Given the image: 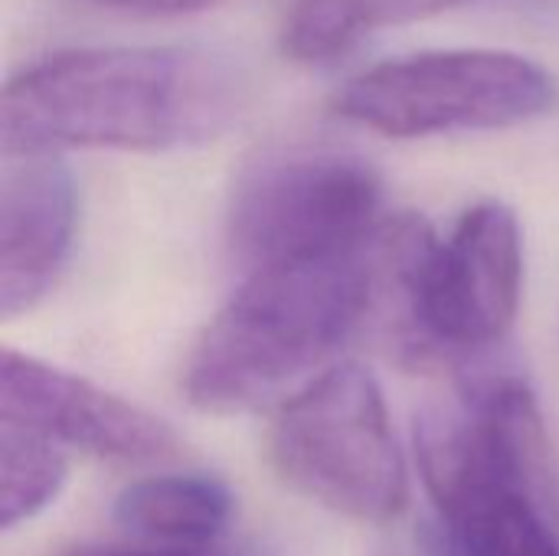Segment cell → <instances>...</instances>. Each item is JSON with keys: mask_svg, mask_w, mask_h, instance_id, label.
Instances as JSON below:
<instances>
[{"mask_svg": "<svg viewBox=\"0 0 559 556\" xmlns=\"http://www.w3.org/2000/svg\"><path fill=\"white\" fill-rule=\"evenodd\" d=\"M249 75L206 46H85L16 72L0 102L3 151H170L226 131Z\"/></svg>", "mask_w": 559, "mask_h": 556, "instance_id": "obj_1", "label": "cell"}, {"mask_svg": "<svg viewBox=\"0 0 559 556\" xmlns=\"http://www.w3.org/2000/svg\"><path fill=\"white\" fill-rule=\"evenodd\" d=\"M373 249L242 275L190 351L187 400L203 413H246L308 387L370 311Z\"/></svg>", "mask_w": 559, "mask_h": 556, "instance_id": "obj_2", "label": "cell"}, {"mask_svg": "<svg viewBox=\"0 0 559 556\" xmlns=\"http://www.w3.org/2000/svg\"><path fill=\"white\" fill-rule=\"evenodd\" d=\"M544 419L518 377L423 413L416 452L439 511V556H559L540 505Z\"/></svg>", "mask_w": 559, "mask_h": 556, "instance_id": "obj_3", "label": "cell"}, {"mask_svg": "<svg viewBox=\"0 0 559 556\" xmlns=\"http://www.w3.org/2000/svg\"><path fill=\"white\" fill-rule=\"evenodd\" d=\"M524 239L511 206L475 203L449 239L413 213L386 216L373 249V295L393 298V338L409 364H442L508 338L521 308Z\"/></svg>", "mask_w": 559, "mask_h": 556, "instance_id": "obj_4", "label": "cell"}, {"mask_svg": "<svg viewBox=\"0 0 559 556\" xmlns=\"http://www.w3.org/2000/svg\"><path fill=\"white\" fill-rule=\"evenodd\" d=\"M269 459L298 495L364 524L396 521L409 501L383 390L360 364L328 367L282 403Z\"/></svg>", "mask_w": 559, "mask_h": 556, "instance_id": "obj_5", "label": "cell"}, {"mask_svg": "<svg viewBox=\"0 0 559 556\" xmlns=\"http://www.w3.org/2000/svg\"><path fill=\"white\" fill-rule=\"evenodd\" d=\"M380 174L354 151L298 144L252 161L236 180L226 239L242 275L373 249L383 229Z\"/></svg>", "mask_w": 559, "mask_h": 556, "instance_id": "obj_6", "label": "cell"}, {"mask_svg": "<svg viewBox=\"0 0 559 556\" xmlns=\"http://www.w3.org/2000/svg\"><path fill=\"white\" fill-rule=\"evenodd\" d=\"M557 79L504 49H432L380 62L334 95V111L383 138H436L527 125L557 105Z\"/></svg>", "mask_w": 559, "mask_h": 556, "instance_id": "obj_7", "label": "cell"}, {"mask_svg": "<svg viewBox=\"0 0 559 556\" xmlns=\"http://www.w3.org/2000/svg\"><path fill=\"white\" fill-rule=\"evenodd\" d=\"M0 419L98 459L154 462L177 449V436L164 419L13 347L3 351L0 367Z\"/></svg>", "mask_w": 559, "mask_h": 556, "instance_id": "obj_8", "label": "cell"}, {"mask_svg": "<svg viewBox=\"0 0 559 556\" xmlns=\"http://www.w3.org/2000/svg\"><path fill=\"white\" fill-rule=\"evenodd\" d=\"M79 223V190L56 151H3L0 315L33 311L59 282Z\"/></svg>", "mask_w": 559, "mask_h": 556, "instance_id": "obj_9", "label": "cell"}, {"mask_svg": "<svg viewBox=\"0 0 559 556\" xmlns=\"http://www.w3.org/2000/svg\"><path fill=\"white\" fill-rule=\"evenodd\" d=\"M233 492L213 475H154L128 485L115 501V524L167 544H206L233 521Z\"/></svg>", "mask_w": 559, "mask_h": 556, "instance_id": "obj_10", "label": "cell"}, {"mask_svg": "<svg viewBox=\"0 0 559 556\" xmlns=\"http://www.w3.org/2000/svg\"><path fill=\"white\" fill-rule=\"evenodd\" d=\"M465 0H295L282 23V49L295 62H331L360 39L445 13Z\"/></svg>", "mask_w": 559, "mask_h": 556, "instance_id": "obj_11", "label": "cell"}, {"mask_svg": "<svg viewBox=\"0 0 559 556\" xmlns=\"http://www.w3.org/2000/svg\"><path fill=\"white\" fill-rule=\"evenodd\" d=\"M69 478L62 449L43 433L0 419V524L13 531L56 505Z\"/></svg>", "mask_w": 559, "mask_h": 556, "instance_id": "obj_12", "label": "cell"}, {"mask_svg": "<svg viewBox=\"0 0 559 556\" xmlns=\"http://www.w3.org/2000/svg\"><path fill=\"white\" fill-rule=\"evenodd\" d=\"M102 10H118V13H134V16H180V13H197L206 7H216L219 0H88Z\"/></svg>", "mask_w": 559, "mask_h": 556, "instance_id": "obj_13", "label": "cell"}, {"mask_svg": "<svg viewBox=\"0 0 559 556\" xmlns=\"http://www.w3.org/2000/svg\"><path fill=\"white\" fill-rule=\"evenodd\" d=\"M62 556H170V554H147V551H124V547H92V544H85V547H72V551H66Z\"/></svg>", "mask_w": 559, "mask_h": 556, "instance_id": "obj_14", "label": "cell"}]
</instances>
